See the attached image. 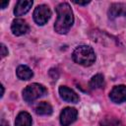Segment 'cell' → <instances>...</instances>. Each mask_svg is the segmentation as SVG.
<instances>
[{
	"instance_id": "6da1fadb",
	"label": "cell",
	"mask_w": 126,
	"mask_h": 126,
	"mask_svg": "<svg viewBox=\"0 0 126 126\" xmlns=\"http://www.w3.org/2000/svg\"><path fill=\"white\" fill-rule=\"evenodd\" d=\"M57 20L54 24V30L58 33H67L74 23L72 9L68 3H60L56 8Z\"/></svg>"
},
{
	"instance_id": "7a4b0ae2",
	"label": "cell",
	"mask_w": 126,
	"mask_h": 126,
	"mask_svg": "<svg viewBox=\"0 0 126 126\" xmlns=\"http://www.w3.org/2000/svg\"><path fill=\"white\" fill-rule=\"evenodd\" d=\"M73 60L82 66H91L95 61L94 49L89 45H80L75 48L72 53Z\"/></svg>"
},
{
	"instance_id": "3957f363",
	"label": "cell",
	"mask_w": 126,
	"mask_h": 126,
	"mask_svg": "<svg viewBox=\"0 0 126 126\" xmlns=\"http://www.w3.org/2000/svg\"><path fill=\"white\" fill-rule=\"evenodd\" d=\"M46 89L40 84L33 83L26 87L23 91V98L27 102H32L38 97L44 95L46 94Z\"/></svg>"
},
{
	"instance_id": "277c9868",
	"label": "cell",
	"mask_w": 126,
	"mask_h": 126,
	"mask_svg": "<svg viewBox=\"0 0 126 126\" xmlns=\"http://www.w3.org/2000/svg\"><path fill=\"white\" fill-rule=\"evenodd\" d=\"M50 16L51 11L46 5H39L33 11V20L39 26H43L44 24H46L50 19Z\"/></svg>"
},
{
	"instance_id": "5b68a950",
	"label": "cell",
	"mask_w": 126,
	"mask_h": 126,
	"mask_svg": "<svg viewBox=\"0 0 126 126\" xmlns=\"http://www.w3.org/2000/svg\"><path fill=\"white\" fill-rule=\"evenodd\" d=\"M78 116V111L74 107H65L60 113V124L62 126H69Z\"/></svg>"
},
{
	"instance_id": "8992f818",
	"label": "cell",
	"mask_w": 126,
	"mask_h": 126,
	"mask_svg": "<svg viewBox=\"0 0 126 126\" xmlns=\"http://www.w3.org/2000/svg\"><path fill=\"white\" fill-rule=\"evenodd\" d=\"M110 99L115 103H121L126 100V86H115L109 93Z\"/></svg>"
},
{
	"instance_id": "52a82bcc",
	"label": "cell",
	"mask_w": 126,
	"mask_h": 126,
	"mask_svg": "<svg viewBox=\"0 0 126 126\" xmlns=\"http://www.w3.org/2000/svg\"><path fill=\"white\" fill-rule=\"evenodd\" d=\"M11 31H12L13 34H15L17 36L23 35V34H25V33H27L29 32V25L27 24V22L25 20L15 19L12 22Z\"/></svg>"
},
{
	"instance_id": "ba28073f",
	"label": "cell",
	"mask_w": 126,
	"mask_h": 126,
	"mask_svg": "<svg viewBox=\"0 0 126 126\" xmlns=\"http://www.w3.org/2000/svg\"><path fill=\"white\" fill-rule=\"evenodd\" d=\"M126 17V3H113L108 9V17L113 20L118 17Z\"/></svg>"
},
{
	"instance_id": "9c48e42d",
	"label": "cell",
	"mask_w": 126,
	"mask_h": 126,
	"mask_svg": "<svg viewBox=\"0 0 126 126\" xmlns=\"http://www.w3.org/2000/svg\"><path fill=\"white\" fill-rule=\"evenodd\" d=\"M59 94H60L61 98L64 99L65 101L73 102V103H76L79 101V95L73 90L69 89L68 87L61 86L59 88Z\"/></svg>"
},
{
	"instance_id": "30bf717a",
	"label": "cell",
	"mask_w": 126,
	"mask_h": 126,
	"mask_svg": "<svg viewBox=\"0 0 126 126\" xmlns=\"http://www.w3.org/2000/svg\"><path fill=\"white\" fill-rule=\"evenodd\" d=\"M32 0H19L15 6L14 9V14L16 16H22L30 11V9L32 6Z\"/></svg>"
},
{
	"instance_id": "8fae6325",
	"label": "cell",
	"mask_w": 126,
	"mask_h": 126,
	"mask_svg": "<svg viewBox=\"0 0 126 126\" xmlns=\"http://www.w3.org/2000/svg\"><path fill=\"white\" fill-rule=\"evenodd\" d=\"M32 116L28 112L22 111L16 117L15 126H32Z\"/></svg>"
},
{
	"instance_id": "7c38bea8",
	"label": "cell",
	"mask_w": 126,
	"mask_h": 126,
	"mask_svg": "<svg viewBox=\"0 0 126 126\" xmlns=\"http://www.w3.org/2000/svg\"><path fill=\"white\" fill-rule=\"evenodd\" d=\"M16 74L17 77L21 80H30L33 76L32 69L26 65H20L16 70Z\"/></svg>"
},
{
	"instance_id": "4fadbf2b",
	"label": "cell",
	"mask_w": 126,
	"mask_h": 126,
	"mask_svg": "<svg viewBox=\"0 0 126 126\" xmlns=\"http://www.w3.org/2000/svg\"><path fill=\"white\" fill-rule=\"evenodd\" d=\"M34 111L38 115H50L52 113V106L46 101H41L36 104Z\"/></svg>"
},
{
	"instance_id": "5bb4252c",
	"label": "cell",
	"mask_w": 126,
	"mask_h": 126,
	"mask_svg": "<svg viewBox=\"0 0 126 126\" xmlns=\"http://www.w3.org/2000/svg\"><path fill=\"white\" fill-rule=\"evenodd\" d=\"M89 87L92 89V90H96V89H101L104 87V78L101 74H96L94 75L90 83H89Z\"/></svg>"
},
{
	"instance_id": "9a60e30c",
	"label": "cell",
	"mask_w": 126,
	"mask_h": 126,
	"mask_svg": "<svg viewBox=\"0 0 126 126\" xmlns=\"http://www.w3.org/2000/svg\"><path fill=\"white\" fill-rule=\"evenodd\" d=\"M100 126H123V124L115 117H106L100 121Z\"/></svg>"
},
{
	"instance_id": "2e32d148",
	"label": "cell",
	"mask_w": 126,
	"mask_h": 126,
	"mask_svg": "<svg viewBox=\"0 0 126 126\" xmlns=\"http://www.w3.org/2000/svg\"><path fill=\"white\" fill-rule=\"evenodd\" d=\"M48 73H49V76H50L53 80H57V78L59 77V72H58V70H57L56 68H52V69H50Z\"/></svg>"
},
{
	"instance_id": "e0dca14e",
	"label": "cell",
	"mask_w": 126,
	"mask_h": 126,
	"mask_svg": "<svg viewBox=\"0 0 126 126\" xmlns=\"http://www.w3.org/2000/svg\"><path fill=\"white\" fill-rule=\"evenodd\" d=\"M6 55H8V49H7L6 46L2 43V44H1V58H4Z\"/></svg>"
},
{
	"instance_id": "ac0fdd59",
	"label": "cell",
	"mask_w": 126,
	"mask_h": 126,
	"mask_svg": "<svg viewBox=\"0 0 126 126\" xmlns=\"http://www.w3.org/2000/svg\"><path fill=\"white\" fill-rule=\"evenodd\" d=\"M74 3L75 4H78V5H87V4H89L90 3V1H85V2H78V1H74Z\"/></svg>"
},
{
	"instance_id": "d6986e66",
	"label": "cell",
	"mask_w": 126,
	"mask_h": 126,
	"mask_svg": "<svg viewBox=\"0 0 126 126\" xmlns=\"http://www.w3.org/2000/svg\"><path fill=\"white\" fill-rule=\"evenodd\" d=\"M8 4H9V2H8V1L2 2V3H1V9H5V8L8 6Z\"/></svg>"
},
{
	"instance_id": "ffe728a7",
	"label": "cell",
	"mask_w": 126,
	"mask_h": 126,
	"mask_svg": "<svg viewBox=\"0 0 126 126\" xmlns=\"http://www.w3.org/2000/svg\"><path fill=\"white\" fill-rule=\"evenodd\" d=\"M0 126H9V124H8L7 121H5L4 119H2V120H1V124H0Z\"/></svg>"
},
{
	"instance_id": "44dd1931",
	"label": "cell",
	"mask_w": 126,
	"mask_h": 126,
	"mask_svg": "<svg viewBox=\"0 0 126 126\" xmlns=\"http://www.w3.org/2000/svg\"><path fill=\"white\" fill-rule=\"evenodd\" d=\"M1 96H3V94H4V88H3V86H1Z\"/></svg>"
}]
</instances>
